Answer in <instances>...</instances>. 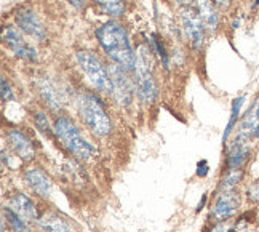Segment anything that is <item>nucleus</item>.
<instances>
[{"label":"nucleus","instance_id":"obj_10","mask_svg":"<svg viewBox=\"0 0 259 232\" xmlns=\"http://www.w3.org/2000/svg\"><path fill=\"white\" fill-rule=\"evenodd\" d=\"M16 24L21 27L23 32H26L27 35H31L37 40H45V37H47V31H45L42 21L38 19V16L31 8L19 10L16 13Z\"/></svg>","mask_w":259,"mask_h":232},{"label":"nucleus","instance_id":"obj_27","mask_svg":"<svg viewBox=\"0 0 259 232\" xmlns=\"http://www.w3.org/2000/svg\"><path fill=\"white\" fill-rule=\"evenodd\" d=\"M208 173V162L206 160H202V162H198V170H197V175L198 176H206Z\"/></svg>","mask_w":259,"mask_h":232},{"label":"nucleus","instance_id":"obj_26","mask_svg":"<svg viewBox=\"0 0 259 232\" xmlns=\"http://www.w3.org/2000/svg\"><path fill=\"white\" fill-rule=\"evenodd\" d=\"M248 199L251 202H259V183L253 184L250 189H248Z\"/></svg>","mask_w":259,"mask_h":232},{"label":"nucleus","instance_id":"obj_21","mask_svg":"<svg viewBox=\"0 0 259 232\" xmlns=\"http://www.w3.org/2000/svg\"><path fill=\"white\" fill-rule=\"evenodd\" d=\"M38 90H40V93L44 95L45 101L52 109H58L59 106H61V101H59L58 92L53 88V85L48 82V80H42L40 85H38Z\"/></svg>","mask_w":259,"mask_h":232},{"label":"nucleus","instance_id":"obj_7","mask_svg":"<svg viewBox=\"0 0 259 232\" xmlns=\"http://www.w3.org/2000/svg\"><path fill=\"white\" fill-rule=\"evenodd\" d=\"M2 38H4V44L12 50L18 58H23V59H26V61H35L37 59L35 48L26 42L21 35V32H19L16 27L7 26L4 29Z\"/></svg>","mask_w":259,"mask_h":232},{"label":"nucleus","instance_id":"obj_12","mask_svg":"<svg viewBox=\"0 0 259 232\" xmlns=\"http://www.w3.org/2000/svg\"><path fill=\"white\" fill-rule=\"evenodd\" d=\"M24 181L29 186V189L38 197H50L52 194V179L48 178V175L42 168L38 167H31L24 171Z\"/></svg>","mask_w":259,"mask_h":232},{"label":"nucleus","instance_id":"obj_15","mask_svg":"<svg viewBox=\"0 0 259 232\" xmlns=\"http://www.w3.org/2000/svg\"><path fill=\"white\" fill-rule=\"evenodd\" d=\"M42 232H74V227L66 216L58 213H45L40 215L35 223Z\"/></svg>","mask_w":259,"mask_h":232},{"label":"nucleus","instance_id":"obj_5","mask_svg":"<svg viewBox=\"0 0 259 232\" xmlns=\"http://www.w3.org/2000/svg\"><path fill=\"white\" fill-rule=\"evenodd\" d=\"M77 63L96 90H99V92L106 93V95L112 93L111 74H109V70L104 67V64L101 61H99V58L96 55L90 53V52H78Z\"/></svg>","mask_w":259,"mask_h":232},{"label":"nucleus","instance_id":"obj_14","mask_svg":"<svg viewBox=\"0 0 259 232\" xmlns=\"http://www.w3.org/2000/svg\"><path fill=\"white\" fill-rule=\"evenodd\" d=\"M248 157H250V147H248V141L243 139H234V143L229 147L227 154V170H242L246 164Z\"/></svg>","mask_w":259,"mask_h":232},{"label":"nucleus","instance_id":"obj_29","mask_svg":"<svg viewBox=\"0 0 259 232\" xmlns=\"http://www.w3.org/2000/svg\"><path fill=\"white\" fill-rule=\"evenodd\" d=\"M211 2L216 5V7H227V0H211Z\"/></svg>","mask_w":259,"mask_h":232},{"label":"nucleus","instance_id":"obj_28","mask_svg":"<svg viewBox=\"0 0 259 232\" xmlns=\"http://www.w3.org/2000/svg\"><path fill=\"white\" fill-rule=\"evenodd\" d=\"M210 232H231V227H229L226 223H216Z\"/></svg>","mask_w":259,"mask_h":232},{"label":"nucleus","instance_id":"obj_9","mask_svg":"<svg viewBox=\"0 0 259 232\" xmlns=\"http://www.w3.org/2000/svg\"><path fill=\"white\" fill-rule=\"evenodd\" d=\"M125 72L123 67H112L109 70L112 80V95L120 106H128L133 99V85Z\"/></svg>","mask_w":259,"mask_h":232},{"label":"nucleus","instance_id":"obj_6","mask_svg":"<svg viewBox=\"0 0 259 232\" xmlns=\"http://www.w3.org/2000/svg\"><path fill=\"white\" fill-rule=\"evenodd\" d=\"M238 208H240V196L237 194V190L219 192L211 208V218L216 223H227L237 215Z\"/></svg>","mask_w":259,"mask_h":232},{"label":"nucleus","instance_id":"obj_13","mask_svg":"<svg viewBox=\"0 0 259 232\" xmlns=\"http://www.w3.org/2000/svg\"><path fill=\"white\" fill-rule=\"evenodd\" d=\"M8 207L12 208L13 211H16V213L21 218H24L26 221L37 223L38 218H40V213H38L35 202L29 196L23 194V192H16L13 196H10Z\"/></svg>","mask_w":259,"mask_h":232},{"label":"nucleus","instance_id":"obj_34","mask_svg":"<svg viewBox=\"0 0 259 232\" xmlns=\"http://www.w3.org/2000/svg\"><path fill=\"white\" fill-rule=\"evenodd\" d=\"M2 232H7V229H5V219H2Z\"/></svg>","mask_w":259,"mask_h":232},{"label":"nucleus","instance_id":"obj_30","mask_svg":"<svg viewBox=\"0 0 259 232\" xmlns=\"http://www.w3.org/2000/svg\"><path fill=\"white\" fill-rule=\"evenodd\" d=\"M67 2L71 5H74V7H77V8L83 5V0H67Z\"/></svg>","mask_w":259,"mask_h":232},{"label":"nucleus","instance_id":"obj_19","mask_svg":"<svg viewBox=\"0 0 259 232\" xmlns=\"http://www.w3.org/2000/svg\"><path fill=\"white\" fill-rule=\"evenodd\" d=\"M93 2L109 16H120L125 12L123 0H93Z\"/></svg>","mask_w":259,"mask_h":232},{"label":"nucleus","instance_id":"obj_2","mask_svg":"<svg viewBox=\"0 0 259 232\" xmlns=\"http://www.w3.org/2000/svg\"><path fill=\"white\" fill-rule=\"evenodd\" d=\"M55 136L63 147L67 149V152H71L78 160H90L96 156L95 146L82 135L78 127L72 122L69 117H58L53 124Z\"/></svg>","mask_w":259,"mask_h":232},{"label":"nucleus","instance_id":"obj_31","mask_svg":"<svg viewBox=\"0 0 259 232\" xmlns=\"http://www.w3.org/2000/svg\"><path fill=\"white\" fill-rule=\"evenodd\" d=\"M205 202H206V196H203L202 202H200V204H198V208H197V211H200V210L203 208V205H205Z\"/></svg>","mask_w":259,"mask_h":232},{"label":"nucleus","instance_id":"obj_17","mask_svg":"<svg viewBox=\"0 0 259 232\" xmlns=\"http://www.w3.org/2000/svg\"><path fill=\"white\" fill-rule=\"evenodd\" d=\"M198 16H200L202 23L206 29L214 31L219 26V15L216 12V5L211 0H197Z\"/></svg>","mask_w":259,"mask_h":232},{"label":"nucleus","instance_id":"obj_11","mask_svg":"<svg viewBox=\"0 0 259 232\" xmlns=\"http://www.w3.org/2000/svg\"><path fill=\"white\" fill-rule=\"evenodd\" d=\"M7 138H8L10 147L13 149V152L21 160L29 162V160H32L35 157V149L32 144V139L24 132H21V130H18V128H12L7 133Z\"/></svg>","mask_w":259,"mask_h":232},{"label":"nucleus","instance_id":"obj_1","mask_svg":"<svg viewBox=\"0 0 259 232\" xmlns=\"http://www.w3.org/2000/svg\"><path fill=\"white\" fill-rule=\"evenodd\" d=\"M96 38L112 61L125 70H135L136 55L128 40L126 31L120 24L115 21L104 23L101 27H98Z\"/></svg>","mask_w":259,"mask_h":232},{"label":"nucleus","instance_id":"obj_25","mask_svg":"<svg viewBox=\"0 0 259 232\" xmlns=\"http://www.w3.org/2000/svg\"><path fill=\"white\" fill-rule=\"evenodd\" d=\"M15 96H13V92H12V87L7 84V79L4 77L2 79V101L7 103V101H12Z\"/></svg>","mask_w":259,"mask_h":232},{"label":"nucleus","instance_id":"obj_3","mask_svg":"<svg viewBox=\"0 0 259 232\" xmlns=\"http://www.w3.org/2000/svg\"><path fill=\"white\" fill-rule=\"evenodd\" d=\"M78 114H80L88 130H92L96 136H107L111 133V119H109V114L106 112L98 96L92 93L80 95V98H78Z\"/></svg>","mask_w":259,"mask_h":232},{"label":"nucleus","instance_id":"obj_18","mask_svg":"<svg viewBox=\"0 0 259 232\" xmlns=\"http://www.w3.org/2000/svg\"><path fill=\"white\" fill-rule=\"evenodd\" d=\"M2 215H4L5 223H8L10 229H12V232H32L31 227L27 226V221L19 216L16 211H13L10 207L2 208Z\"/></svg>","mask_w":259,"mask_h":232},{"label":"nucleus","instance_id":"obj_23","mask_svg":"<svg viewBox=\"0 0 259 232\" xmlns=\"http://www.w3.org/2000/svg\"><path fill=\"white\" fill-rule=\"evenodd\" d=\"M34 120H35L37 128L40 130V132H42L44 135H47V136H53V135H55V130H53L52 127H50L48 119H47L45 114H35Z\"/></svg>","mask_w":259,"mask_h":232},{"label":"nucleus","instance_id":"obj_16","mask_svg":"<svg viewBox=\"0 0 259 232\" xmlns=\"http://www.w3.org/2000/svg\"><path fill=\"white\" fill-rule=\"evenodd\" d=\"M259 127V99L254 101L251 107L246 110V114L243 115L240 127H238V135L237 139L250 141L251 136H254L256 128Z\"/></svg>","mask_w":259,"mask_h":232},{"label":"nucleus","instance_id":"obj_24","mask_svg":"<svg viewBox=\"0 0 259 232\" xmlns=\"http://www.w3.org/2000/svg\"><path fill=\"white\" fill-rule=\"evenodd\" d=\"M151 38H152L151 42H152V45H154V48H155L157 55L160 56V59H162L163 66H165V67H168V55H166V52H165V47L160 44V40H158L155 35H152Z\"/></svg>","mask_w":259,"mask_h":232},{"label":"nucleus","instance_id":"obj_22","mask_svg":"<svg viewBox=\"0 0 259 232\" xmlns=\"http://www.w3.org/2000/svg\"><path fill=\"white\" fill-rule=\"evenodd\" d=\"M243 101L245 98L240 96V98H237L234 99V103H232V112H231V119H229V124L224 130V135H223V143L226 144V141L229 138V135L232 133V130L237 124V120H238V115H240V109H242V104H243Z\"/></svg>","mask_w":259,"mask_h":232},{"label":"nucleus","instance_id":"obj_32","mask_svg":"<svg viewBox=\"0 0 259 232\" xmlns=\"http://www.w3.org/2000/svg\"><path fill=\"white\" fill-rule=\"evenodd\" d=\"M178 2H179V4H184V5H186V4H191L192 0H178Z\"/></svg>","mask_w":259,"mask_h":232},{"label":"nucleus","instance_id":"obj_33","mask_svg":"<svg viewBox=\"0 0 259 232\" xmlns=\"http://www.w3.org/2000/svg\"><path fill=\"white\" fill-rule=\"evenodd\" d=\"M254 138H256V139H259V127L256 128V132H254Z\"/></svg>","mask_w":259,"mask_h":232},{"label":"nucleus","instance_id":"obj_20","mask_svg":"<svg viewBox=\"0 0 259 232\" xmlns=\"http://www.w3.org/2000/svg\"><path fill=\"white\" fill-rule=\"evenodd\" d=\"M243 173L242 170H229L227 175L219 183V192H226V190H235L238 183L242 181Z\"/></svg>","mask_w":259,"mask_h":232},{"label":"nucleus","instance_id":"obj_8","mask_svg":"<svg viewBox=\"0 0 259 232\" xmlns=\"http://www.w3.org/2000/svg\"><path fill=\"white\" fill-rule=\"evenodd\" d=\"M181 23H183V31L189 42L192 44L194 48H200L205 40V26L198 13H195L191 8L184 10L181 15Z\"/></svg>","mask_w":259,"mask_h":232},{"label":"nucleus","instance_id":"obj_4","mask_svg":"<svg viewBox=\"0 0 259 232\" xmlns=\"http://www.w3.org/2000/svg\"><path fill=\"white\" fill-rule=\"evenodd\" d=\"M135 77H136V93L144 104H152L157 98V84L152 72V63L149 48L141 47L136 53V66H135Z\"/></svg>","mask_w":259,"mask_h":232}]
</instances>
